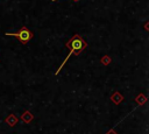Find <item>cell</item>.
<instances>
[{"mask_svg": "<svg viewBox=\"0 0 149 134\" xmlns=\"http://www.w3.org/2000/svg\"><path fill=\"white\" fill-rule=\"evenodd\" d=\"M85 45H86V44H85V42H84V41H83V40H81L79 36H74V37H73V38H72V40H71V41L68 43V45H66V47L70 49V54L66 56L65 61H66V59H68V58H69L71 55H73L74 52H79V51H81V50L85 48ZM65 61L63 62V64L61 65V68L57 70V72H56V73H58V72H59V70L62 69V66L65 64Z\"/></svg>", "mask_w": 149, "mask_h": 134, "instance_id": "1", "label": "cell"}, {"mask_svg": "<svg viewBox=\"0 0 149 134\" xmlns=\"http://www.w3.org/2000/svg\"><path fill=\"white\" fill-rule=\"evenodd\" d=\"M7 36H14V37H16V38H19L22 43H26V42H28L30 38H31V33L28 30V29H26V28H23V29H21L19 33H7Z\"/></svg>", "mask_w": 149, "mask_h": 134, "instance_id": "2", "label": "cell"}]
</instances>
